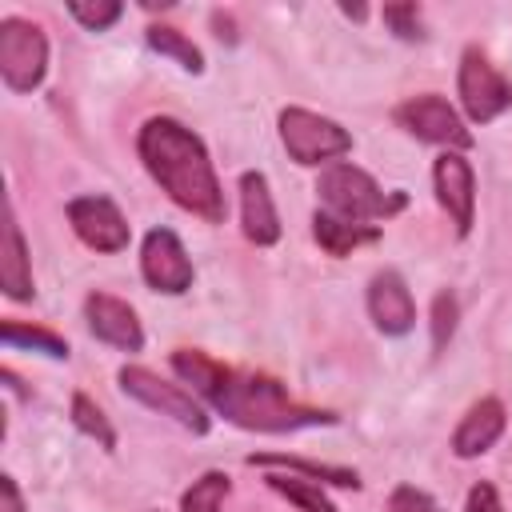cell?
Wrapping results in <instances>:
<instances>
[{
    "label": "cell",
    "mask_w": 512,
    "mask_h": 512,
    "mask_svg": "<svg viewBox=\"0 0 512 512\" xmlns=\"http://www.w3.org/2000/svg\"><path fill=\"white\" fill-rule=\"evenodd\" d=\"M172 372L192 384L220 416H228L240 428L252 432H296V428H316L332 424L336 416L312 404H300L288 396V388L264 372H244L228 368L196 348H176L172 352Z\"/></svg>",
    "instance_id": "1"
},
{
    "label": "cell",
    "mask_w": 512,
    "mask_h": 512,
    "mask_svg": "<svg viewBox=\"0 0 512 512\" xmlns=\"http://www.w3.org/2000/svg\"><path fill=\"white\" fill-rule=\"evenodd\" d=\"M140 160L152 172V180L192 216L208 220V224H224V192L216 180V168L200 144V136L192 128H184L172 116H152L140 128Z\"/></svg>",
    "instance_id": "2"
},
{
    "label": "cell",
    "mask_w": 512,
    "mask_h": 512,
    "mask_svg": "<svg viewBox=\"0 0 512 512\" xmlns=\"http://www.w3.org/2000/svg\"><path fill=\"white\" fill-rule=\"evenodd\" d=\"M316 192H320V200H324L328 212H336L344 220H356V224L392 220L408 204L404 192H384L356 164H332V168H324L320 180H316Z\"/></svg>",
    "instance_id": "3"
},
{
    "label": "cell",
    "mask_w": 512,
    "mask_h": 512,
    "mask_svg": "<svg viewBox=\"0 0 512 512\" xmlns=\"http://www.w3.org/2000/svg\"><path fill=\"white\" fill-rule=\"evenodd\" d=\"M280 140H284L288 156L296 164H308V168L352 152V136L336 120L308 112V108H284L280 112Z\"/></svg>",
    "instance_id": "4"
},
{
    "label": "cell",
    "mask_w": 512,
    "mask_h": 512,
    "mask_svg": "<svg viewBox=\"0 0 512 512\" xmlns=\"http://www.w3.org/2000/svg\"><path fill=\"white\" fill-rule=\"evenodd\" d=\"M48 72V40L36 24L8 16L0 24V76L12 92H32Z\"/></svg>",
    "instance_id": "5"
},
{
    "label": "cell",
    "mask_w": 512,
    "mask_h": 512,
    "mask_svg": "<svg viewBox=\"0 0 512 512\" xmlns=\"http://www.w3.org/2000/svg\"><path fill=\"white\" fill-rule=\"evenodd\" d=\"M396 124L404 132H412L416 140L424 144H440L444 152H464L472 148V132L464 128V120L456 116V108L436 96V92H424V96H412L396 108Z\"/></svg>",
    "instance_id": "6"
},
{
    "label": "cell",
    "mask_w": 512,
    "mask_h": 512,
    "mask_svg": "<svg viewBox=\"0 0 512 512\" xmlns=\"http://www.w3.org/2000/svg\"><path fill=\"white\" fill-rule=\"evenodd\" d=\"M120 388H124L128 396H136L140 404L156 408L160 416H172L176 424L192 428L196 436H200V432H208V416H204V408L192 400V392H184L180 384L160 380L156 372L136 368V364H124V368H120Z\"/></svg>",
    "instance_id": "7"
},
{
    "label": "cell",
    "mask_w": 512,
    "mask_h": 512,
    "mask_svg": "<svg viewBox=\"0 0 512 512\" xmlns=\"http://www.w3.org/2000/svg\"><path fill=\"white\" fill-rule=\"evenodd\" d=\"M456 84H460V104H464L472 124H488L512 104V84L496 72V64H488V56L480 48L464 52Z\"/></svg>",
    "instance_id": "8"
},
{
    "label": "cell",
    "mask_w": 512,
    "mask_h": 512,
    "mask_svg": "<svg viewBox=\"0 0 512 512\" xmlns=\"http://www.w3.org/2000/svg\"><path fill=\"white\" fill-rule=\"evenodd\" d=\"M140 272L156 292L180 296L192 288V260L172 228H152L140 248Z\"/></svg>",
    "instance_id": "9"
},
{
    "label": "cell",
    "mask_w": 512,
    "mask_h": 512,
    "mask_svg": "<svg viewBox=\"0 0 512 512\" xmlns=\"http://www.w3.org/2000/svg\"><path fill=\"white\" fill-rule=\"evenodd\" d=\"M68 224L96 252L128 248V220L120 216V208L108 196H76V200H68Z\"/></svg>",
    "instance_id": "10"
},
{
    "label": "cell",
    "mask_w": 512,
    "mask_h": 512,
    "mask_svg": "<svg viewBox=\"0 0 512 512\" xmlns=\"http://www.w3.org/2000/svg\"><path fill=\"white\" fill-rule=\"evenodd\" d=\"M432 184H436V200L452 216L456 232L468 236L472 212H476V180H472L468 160L460 152H440L436 164H432Z\"/></svg>",
    "instance_id": "11"
},
{
    "label": "cell",
    "mask_w": 512,
    "mask_h": 512,
    "mask_svg": "<svg viewBox=\"0 0 512 512\" xmlns=\"http://www.w3.org/2000/svg\"><path fill=\"white\" fill-rule=\"evenodd\" d=\"M84 320L92 328L96 340L120 348V352H140L144 348V332H140V320L132 312V304H124L120 296H108V292H92L84 300Z\"/></svg>",
    "instance_id": "12"
},
{
    "label": "cell",
    "mask_w": 512,
    "mask_h": 512,
    "mask_svg": "<svg viewBox=\"0 0 512 512\" xmlns=\"http://www.w3.org/2000/svg\"><path fill=\"white\" fill-rule=\"evenodd\" d=\"M368 316L376 320V328L384 336H404L416 324V304H412V292L400 280V272L384 268V272L372 276V284H368Z\"/></svg>",
    "instance_id": "13"
},
{
    "label": "cell",
    "mask_w": 512,
    "mask_h": 512,
    "mask_svg": "<svg viewBox=\"0 0 512 512\" xmlns=\"http://www.w3.org/2000/svg\"><path fill=\"white\" fill-rule=\"evenodd\" d=\"M240 224H244V236L260 248L280 240V216H276L264 172H244L240 176Z\"/></svg>",
    "instance_id": "14"
},
{
    "label": "cell",
    "mask_w": 512,
    "mask_h": 512,
    "mask_svg": "<svg viewBox=\"0 0 512 512\" xmlns=\"http://www.w3.org/2000/svg\"><path fill=\"white\" fill-rule=\"evenodd\" d=\"M504 424H508V416H504V404H500V400H492V396L476 400V404L464 412L460 428L452 432V452H456L460 460H472V456L488 452V448L500 440Z\"/></svg>",
    "instance_id": "15"
},
{
    "label": "cell",
    "mask_w": 512,
    "mask_h": 512,
    "mask_svg": "<svg viewBox=\"0 0 512 512\" xmlns=\"http://www.w3.org/2000/svg\"><path fill=\"white\" fill-rule=\"evenodd\" d=\"M0 284L12 300H32V264H28V248L16 224L12 204H4V240H0Z\"/></svg>",
    "instance_id": "16"
},
{
    "label": "cell",
    "mask_w": 512,
    "mask_h": 512,
    "mask_svg": "<svg viewBox=\"0 0 512 512\" xmlns=\"http://www.w3.org/2000/svg\"><path fill=\"white\" fill-rule=\"evenodd\" d=\"M312 232H316V244H320L328 256H348V252H356L360 244L380 240V228H376V224H356V220H344V216H336V212H328V208H316Z\"/></svg>",
    "instance_id": "17"
},
{
    "label": "cell",
    "mask_w": 512,
    "mask_h": 512,
    "mask_svg": "<svg viewBox=\"0 0 512 512\" xmlns=\"http://www.w3.org/2000/svg\"><path fill=\"white\" fill-rule=\"evenodd\" d=\"M248 464L256 468H284V472H300L316 484H336V488H360V476L352 468H336V464H312L300 456H280V452H256L248 456Z\"/></svg>",
    "instance_id": "18"
},
{
    "label": "cell",
    "mask_w": 512,
    "mask_h": 512,
    "mask_svg": "<svg viewBox=\"0 0 512 512\" xmlns=\"http://www.w3.org/2000/svg\"><path fill=\"white\" fill-rule=\"evenodd\" d=\"M268 488L280 492L284 500H292L300 512H336V504L324 496V488L316 480H300V476H284V472H272L268 476Z\"/></svg>",
    "instance_id": "19"
},
{
    "label": "cell",
    "mask_w": 512,
    "mask_h": 512,
    "mask_svg": "<svg viewBox=\"0 0 512 512\" xmlns=\"http://www.w3.org/2000/svg\"><path fill=\"white\" fill-rule=\"evenodd\" d=\"M0 336H4L8 348H36V352H44V356H52V360H68V344H64L56 332H48V328H32V324H20V320H4V324H0Z\"/></svg>",
    "instance_id": "20"
},
{
    "label": "cell",
    "mask_w": 512,
    "mask_h": 512,
    "mask_svg": "<svg viewBox=\"0 0 512 512\" xmlns=\"http://www.w3.org/2000/svg\"><path fill=\"white\" fill-rule=\"evenodd\" d=\"M148 48H156L160 56H172L184 72H200V68H204L200 48H196L184 32H176V28H168V24H152V28H148Z\"/></svg>",
    "instance_id": "21"
},
{
    "label": "cell",
    "mask_w": 512,
    "mask_h": 512,
    "mask_svg": "<svg viewBox=\"0 0 512 512\" xmlns=\"http://www.w3.org/2000/svg\"><path fill=\"white\" fill-rule=\"evenodd\" d=\"M228 488H232V484H228L224 472H204V476L192 480V488L180 496V512H220Z\"/></svg>",
    "instance_id": "22"
},
{
    "label": "cell",
    "mask_w": 512,
    "mask_h": 512,
    "mask_svg": "<svg viewBox=\"0 0 512 512\" xmlns=\"http://www.w3.org/2000/svg\"><path fill=\"white\" fill-rule=\"evenodd\" d=\"M72 424L84 432V436H92L100 448H116V432H112V424H108V416L84 396V392H76L72 396Z\"/></svg>",
    "instance_id": "23"
},
{
    "label": "cell",
    "mask_w": 512,
    "mask_h": 512,
    "mask_svg": "<svg viewBox=\"0 0 512 512\" xmlns=\"http://www.w3.org/2000/svg\"><path fill=\"white\" fill-rule=\"evenodd\" d=\"M68 12L88 28V32H104V28H112L116 20H120V4L116 0H96V4H84V0H72L68 4Z\"/></svg>",
    "instance_id": "24"
},
{
    "label": "cell",
    "mask_w": 512,
    "mask_h": 512,
    "mask_svg": "<svg viewBox=\"0 0 512 512\" xmlns=\"http://www.w3.org/2000/svg\"><path fill=\"white\" fill-rule=\"evenodd\" d=\"M456 296L452 292H436V300H432V348L440 352L448 340H452V332H456Z\"/></svg>",
    "instance_id": "25"
},
{
    "label": "cell",
    "mask_w": 512,
    "mask_h": 512,
    "mask_svg": "<svg viewBox=\"0 0 512 512\" xmlns=\"http://www.w3.org/2000/svg\"><path fill=\"white\" fill-rule=\"evenodd\" d=\"M384 24H388L400 40H420V36H424L420 8H416V4H388V8H384Z\"/></svg>",
    "instance_id": "26"
},
{
    "label": "cell",
    "mask_w": 512,
    "mask_h": 512,
    "mask_svg": "<svg viewBox=\"0 0 512 512\" xmlns=\"http://www.w3.org/2000/svg\"><path fill=\"white\" fill-rule=\"evenodd\" d=\"M388 508H392V512H440V508L432 504V496L420 492V488H412V484H400V488L392 492Z\"/></svg>",
    "instance_id": "27"
},
{
    "label": "cell",
    "mask_w": 512,
    "mask_h": 512,
    "mask_svg": "<svg viewBox=\"0 0 512 512\" xmlns=\"http://www.w3.org/2000/svg\"><path fill=\"white\" fill-rule=\"evenodd\" d=\"M464 512H504V504H500V496H496L492 484H472V492H468V508H464Z\"/></svg>",
    "instance_id": "28"
},
{
    "label": "cell",
    "mask_w": 512,
    "mask_h": 512,
    "mask_svg": "<svg viewBox=\"0 0 512 512\" xmlns=\"http://www.w3.org/2000/svg\"><path fill=\"white\" fill-rule=\"evenodd\" d=\"M0 512H24V500L12 476H0Z\"/></svg>",
    "instance_id": "29"
}]
</instances>
